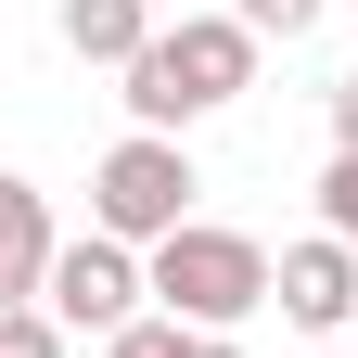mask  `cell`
Returning a JSON list of instances; mask_svg holds the SVG:
<instances>
[{"label":"cell","instance_id":"cell-7","mask_svg":"<svg viewBox=\"0 0 358 358\" xmlns=\"http://www.w3.org/2000/svg\"><path fill=\"white\" fill-rule=\"evenodd\" d=\"M64 52H77V64H115V77H128V64L154 52V0H64Z\"/></svg>","mask_w":358,"mask_h":358},{"label":"cell","instance_id":"cell-10","mask_svg":"<svg viewBox=\"0 0 358 358\" xmlns=\"http://www.w3.org/2000/svg\"><path fill=\"white\" fill-rule=\"evenodd\" d=\"M0 358H64V320L52 307H0Z\"/></svg>","mask_w":358,"mask_h":358},{"label":"cell","instance_id":"cell-5","mask_svg":"<svg viewBox=\"0 0 358 358\" xmlns=\"http://www.w3.org/2000/svg\"><path fill=\"white\" fill-rule=\"evenodd\" d=\"M268 294H282V320H307V333H333V320H358V256L320 231V243H294V256H268Z\"/></svg>","mask_w":358,"mask_h":358},{"label":"cell","instance_id":"cell-6","mask_svg":"<svg viewBox=\"0 0 358 358\" xmlns=\"http://www.w3.org/2000/svg\"><path fill=\"white\" fill-rule=\"evenodd\" d=\"M52 256H64V231H52V192H38V179H0V307H38Z\"/></svg>","mask_w":358,"mask_h":358},{"label":"cell","instance_id":"cell-13","mask_svg":"<svg viewBox=\"0 0 358 358\" xmlns=\"http://www.w3.org/2000/svg\"><path fill=\"white\" fill-rule=\"evenodd\" d=\"M179 358H243V345H231V333H192V345H179Z\"/></svg>","mask_w":358,"mask_h":358},{"label":"cell","instance_id":"cell-8","mask_svg":"<svg viewBox=\"0 0 358 358\" xmlns=\"http://www.w3.org/2000/svg\"><path fill=\"white\" fill-rule=\"evenodd\" d=\"M320 231L358 256V154H333V166H320Z\"/></svg>","mask_w":358,"mask_h":358},{"label":"cell","instance_id":"cell-9","mask_svg":"<svg viewBox=\"0 0 358 358\" xmlns=\"http://www.w3.org/2000/svg\"><path fill=\"white\" fill-rule=\"evenodd\" d=\"M231 26H243V38H307L320 0H231Z\"/></svg>","mask_w":358,"mask_h":358},{"label":"cell","instance_id":"cell-2","mask_svg":"<svg viewBox=\"0 0 358 358\" xmlns=\"http://www.w3.org/2000/svg\"><path fill=\"white\" fill-rule=\"evenodd\" d=\"M141 294H166V320L179 333H231V320H256L268 307V243H243V231H166L154 256H141Z\"/></svg>","mask_w":358,"mask_h":358},{"label":"cell","instance_id":"cell-1","mask_svg":"<svg viewBox=\"0 0 358 358\" xmlns=\"http://www.w3.org/2000/svg\"><path fill=\"white\" fill-rule=\"evenodd\" d=\"M243 90H256V38H243L231 13H179V26H154V52L128 64V115L179 141L192 115L243 103Z\"/></svg>","mask_w":358,"mask_h":358},{"label":"cell","instance_id":"cell-4","mask_svg":"<svg viewBox=\"0 0 358 358\" xmlns=\"http://www.w3.org/2000/svg\"><path fill=\"white\" fill-rule=\"evenodd\" d=\"M38 307H52L64 333H103V345H115L128 320H141V256L90 231V243H64V256H52V282H38Z\"/></svg>","mask_w":358,"mask_h":358},{"label":"cell","instance_id":"cell-3","mask_svg":"<svg viewBox=\"0 0 358 358\" xmlns=\"http://www.w3.org/2000/svg\"><path fill=\"white\" fill-rule=\"evenodd\" d=\"M192 154L166 141V128H128V141L103 154V179H90V231L103 243H128V256H154L166 231H192Z\"/></svg>","mask_w":358,"mask_h":358},{"label":"cell","instance_id":"cell-11","mask_svg":"<svg viewBox=\"0 0 358 358\" xmlns=\"http://www.w3.org/2000/svg\"><path fill=\"white\" fill-rule=\"evenodd\" d=\"M179 345H192L179 320H128V333H115V358H179Z\"/></svg>","mask_w":358,"mask_h":358},{"label":"cell","instance_id":"cell-12","mask_svg":"<svg viewBox=\"0 0 358 358\" xmlns=\"http://www.w3.org/2000/svg\"><path fill=\"white\" fill-rule=\"evenodd\" d=\"M333 154H358V64L333 77Z\"/></svg>","mask_w":358,"mask_h":358}]
</instances>
